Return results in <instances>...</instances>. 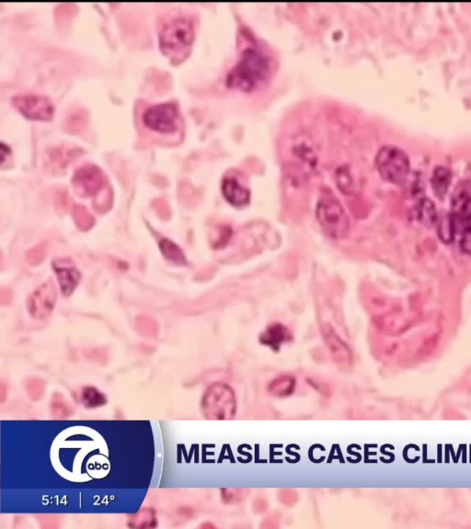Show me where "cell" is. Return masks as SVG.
<instances>
[{
	"mask_svg": "<svg viewBox=\"0 0 471 529\" xmlns=\"http://www.w3.org/2000/svg\"><path fill=\"white\" fill-rule=\"evenodd\" d=\"M268 58L259 49L246 48L240 54V60L229 72L226 83L229 88L249 92L254 90L269 76Z\"/></svg>",
	"mask_w": 471,
	"mask_h": 529,
	"instance_id": "obj_1",
	"label": "cell"
},
{
	"mask_svg": "<svg viewBox=\"0 0 471 529\" xmlns=\"http://www.w3.org/2000/svg\"><path fill=\"white\" fill-rule=\"evenodd\" d=\"M316 217L323 231L333 239H343L349 234L350 219L340 200L330 191H323L316 206Z\"/></svg>",
	"mask_w": 471,
	"mask_h": 529,
	"instance_id": "obj_2",
	"label": "cell"
},
{
	"mask_svg": "<svg viewBox=\"0 0 471 529\" xmlns=\"http://www.w3.org/2000/svg\"><path fill=\"white\" fill-rule=\"evenodd\" d=\"M194 40V25L191 19L178 17L166 22L160 34V50L169 56L188 53Z\"/></svg>",
	"mask_w": 471,
	"mask_h": 529,
	"instance_id": "obj_3",
	"label": "cell"
},
{
	"mask_svg": "<svg viewBox=\"0 0 471 529\" xmlns=\"http://www.w3.org/2000/svg\"><path fill=\"white\" fill-rule=\"evenodd\" d=\"M375 165L383 180L396 185L406 182L409 176V157L397 146H382L376 155Z\"/></svg>",
	"mask_w": 471,
	"mask_h": 529,
	"instance_id": "obj_4",
	"label": "cell"
},
{
	"mask_svg": "<svg viewBox=\"0 0 471 529\" xmlns=\"http://www.w3.org/2000/svg\"><path fill=\"white\" fill-rule=\"evenodd\" d=\"M202 410L206 418L231 420L235 413L233 390L225 384L213 385L203 395Z\"/></svg>",
	"mask_w": 471,
	"mask_h": 529,
	"instance_id": "obj_5",
	"label": "cell"
},
{
	"mask_svg": "<svg viewBox=\"0 0 471 529\" xmlns=\"http://www.w3.org/2000/svg\"><path fill=\"white\" fill-rule=\"evenodd\" d=\"M144 125L151 130L171 134L180 125V111L176 103L166 102L151 106L143 114Z\"/></svg>",
	"mask_w": 471,
	"mask_h": 529,
	"instance_id": "obj_6",
	"label": "cell"
},
{
	"mask_svg": "<svg viewBox=\"0 0 471 529\" xmlns=\"http://www.w3.org/2000/svg\"><path fill=\"white\" fill-rule=\"evenodd\" d=\"M14 107L27 119L50 120L54 116V108L50 99L44 95H18L13 99Z\"/></svg>",
	"mask_w": 471,
	"mask_h": 529,
	"instance_id": "obj_7",
	"label": "cell"
},
{
	"mask_svg": "<svg viewBox=\"0 0 471 529\" xmlns=\"http://www.w3.org/2000/svg\"><path fill=\"white\" fill-rule=\"evenodd\" d=\"M72 181L77 194L82 197H91L105 188L106 177L99 166L86 165L75 172Z\"/></svg>",
	"mask_w": 471,
	"mask_h": 529,
	"instance_id": "obj_8",
	"label": "cell"
},
{
	"mask_svg": "<svg viewBox=\"0 0 471 529\" xmlns=\"http://www.w3.org/2000/svg\"><path fill=\"white\" fill-rule=\"evenodd\" d=\"M56 297V286L53 281H47L40 286L29 299V313L36 319L47 317L53 312Z\"/></svg>",
	"mask_w": 471,
	"mask_h": 529,
	"instance_id": "obj_9",
	"label": "cell"
},
{
	"mask_svg": "<svg viewBox=\"0 0 471 529\" xmlns=\"http://www.w3.org/2000/svg\"><path fill=\"white\" fill-rule=\"evenodd\" d=\"M451 216L461 223L471 221L470 181L462 180L454 189L451 196Z\"/></svg>",
	"mask_w": 471,
	"mask_h": 529,
	"instance_id": "obj_10",
	"label": "cell"
},
{
	"mask_svg": "<svg viewBox=\"0 0 471 529\" xmlns=\"http://www.w3.org/2000/svg\"><path fill=\"white\" fill-rule=\"evenodd\" d=\"M60 287L64 296H70L79 283L82 275L70 258H57L53 262Z\"/></svg>",
	"mask_w": 471,
	"mask_h": 529,
	"instance_id": "obj_11",
	"label": "cell"
},
{
	"mask_svg": "<svg viewBox=\"0 0 471 529\" xmlns=\"http://www.w3.org/2000/svg\"><path fill=\"white\" fill-rule=\"evenodd\" d=\"M224 198L232 206L244 207L251 200V191L235 177H226L222 182Z\"/></svg>",
	"mask_w": 471,
	"mask_h": 529,
	"instance_id": "obj_12",
	"label": "cell"
},
{
	"mask_svg": "<svg viewBox=\"0 0 471 529\" xmlns=\"http://www.w3.org/2000/svg\"><path fill=\"white\" fill-rule=\"evenodd\" d=\"M323 333L324 340H325L327 347L330 349L333 358L339 363L347 364L352 361L351 350L347 347V345L341 340L340 336L337 335L330 326H323Z\"/></svg>",
	"mask_w": 471,
	"mask_h": 529,
	"instance_id": "obj_13",
	"label": "cell"
},
{
	"mask_svg": "<svg viewBox=\"0 0 471 529\" xmlns=\"http://www.w3.org/2000/svg\"><path fill=\"white\" fill-rule=\"evenodd\" d=\"M292 335L289 330L281 324H272L261 333L260 341L264 346L270 347L277 350L280 349L282 344L291 340Z\"/></svg>",
	"mask_w": 471,
	"mask_h": 529,
	"instance_id": "obj_14",
	"label": "cell"
},
{
	"mask_svg": "<svg viewBox=\"0 0 471 529\" xmlns=\"http://www.w3.org/2000/svg\"><path fill=\"white\" fill-rule=\"evenodd\" d=\"M451 178H452L451 171L445 166H438L433 171L431 183H432L433 192L439 198H444L446 196L449 189Z\"/></svg>",
	"mask_w": 471,
	"mask_h": 529,
	"instance_id": "obj_15",
	"label": "cell"
},
{
	"mask_svg": "<svg viewBox=\"0 0 471 529\" xmlns=\"http://www.w3.org/2000/svg\"><path fill=\"white\" fill-rule=\"evenodd\" d=\"M295 387V379L290 375H281L271 381L268 386V392L277 397L291 395Z\"/></svg>",
	"mask_w": 471,
	"mask_h": 529,
	"instance_id": "obj_16",
	"label": "cell"
},
{
	"mask_svg": "<svg viewBox=\"0 0 471 529\" xmlns=\"http://www.w3.org/2000/svg\"><path fill=\"white\" fill-rule=\"evenodd\" d=\"M157 526L156 512L151 508H143L128 519V527L134 528H154Z\"/></svg>",
	"mask_w": 471,
	"mask_h": 529,
	"instance_id": "obj_17",
	"label": "cell"
},
{
	"mask_svg": "<svg viewBox=\"0 0 471 529\" xmlns=\"http://www.w3.org/2000/svg\"><path fill=\"white\" fill-rule=\"evenodd\" d=\"M80 399H82L83 405L88 409L102 407L107 404V398H106L105 393L100 392L97 388L93 386L83 388Z\"/></svg>",
	"mask_w": 471,
	"mask_h": 529,
	"instance_id": "obj_18",
	"label": "cell"
},
{
	"mask_svg": "<svg viewBox=\"0 0 471 529\" xmlns=\"http://www.w3.org/2000/svg\"><path fill=\"white\" fill-rule=\"evenodd\" d=\"M160 247L167 260L178 264H186L185 255L176 244L169 239H163L160 241Z\"/></svg>",
	"mask_w": 471,
	"mask_h": 529,
	"instance_id": "obj_19",
	"label": "cell"
},
{
	"mask_svg": "<svg viewBox=\"0 0 471 529\" xmlns=\"http://www.w3.org/2000/svg\"><path fill=\"white\" fill-rule=\"evenodd\" d=\"M419 219L426 226H432L438 223V216L436 214L435 207L432 201L424 200L419 205Z\"/></svg>",
	"mask_w": 471,
	"mask_h": 529,
	"instance_id": "obj_20",
	"label": "cell"
},
{
	"mask_svg": "<svg viewBox=\"0 0 471 529\" xmlns=\"http://www.w3.org/2000/svg\"><path fill=\"white\" fill-rule=\"evenodd\" d=\"M72 411L64 397L59 393L54 395L51 401V415L56 419H65L70 416Z\"/></svg>",
	"mask_w": 471,
	"mask_h": 529,
	"instance_id": "obj_21",
	"label": "cell"
},
{
	"mask_svg": "<svg viewBox=\"0 0 471 529\" xmlns=\"http://www.w3.org/2000/svg\"><path fill=\"white\" fill-rule=\"evenodd\" d=\"M73 217L75 223H76L77 227H79L80 230H82V231H88V230L93 228L94 226V218L93 215L87 211V209H86L85 207L80 205L75 207Z\"/></svg>",
	"mask_w": 471,
	"mask_h": 529,
	"instance_id": "obj_22",
	"label": "cell"
},
{
	"mask_svg": "<svg viewBox=\"0 0 471 529\" xmlns=\"http://www.w3.org/2000/svg\"><path fill=\"white\" fill-rule=\"evenodd\" d=\"M336 182L339 189H341L343 194H350L353 192V180L351 173H350L349 168L346 166H341L336 172Z\"/></svg>",
	"mask_w": 471,
	"mask_h": 529,
	"instance_id": "obj_23",
	"label": "cell"
},
{
	"mask_svg": "<svg viewBox=\"0 0 471 529\" xmlns=\"http://www.w3.org/2000/svg\"><path fill=\"white\" fill-rule=\"evenodd\" d=\"M454 219L452 216H446L438 220V235L444 243L450 244L454 239Z\"/></svg>",
	"mask_w": 471,
	"mask_h": 529,
	"instance_id": "obj_24",
	"label": "cell"
},
{
	"mask_svg": "<svg viewBox=\"0 0 471 529\" xmlns=\"http://www.w3.org/2000/svg\"><path fill=\"white\" fill-rule=\"evenodd\" d=\"M45 384L44 381L37 378H31L26 382V390L28 395L33 401H38L45 393Z\"/></svg>",
	"mask_w": 471,
	"mask_h": 529,
	"instance_id": "obj_25",
	"label": "cell"
},
{
	"mask_svg": "<svg viewBox=\"0 0 471 529\" xmlns=\"http://www.w3.org/2000/svg\"><path fill=\"white\" fill-rule=\"evenodd\" d=\"M137 329L139 332L146 336H155L157 332V324L156 321L146 316H141L137 321Z\"/></svg>",
	"mask_w": 471,
	"mask_h": 529,
	"instance_id": "obj_26",
	"label": "cell"
},
{
	"mask_svg": "<svg viewBox=\"0 0 471 529\" xmlns=\"http://www.w3.org/2000/svg\"><path fill=\"white\" fill-rule=\"evenodd\" d=\"M45 255H47V246L45 244H40L39 246L28 251L25 258L31 266H37L45 260Z\"/></svg>",
	"mask_w": 471,
	"mask_h": 529,
	"instance_id": "obj_27",
	"label": "cell"
},
{
	"mask_svg": "<svg viewBox=\"0 0 471 529\" xmlns=\"http://www.w3.org/2000/svg\"><path fill=\"white\" fill-rule=\"evenodd\" d=\"M461 247L462 251L471 255V226L467 227L462 235Z\"/></svg>",
	"mask_w": 471,
	"mask_h": 529,
	"instance_id": "obj_28",
	"label": "cell"
},
{
	"mask_svg": "<svg viewBox=\"0 0 471 529\" xmlns=\"http://www.w3.org/2000/svg\"><path fill=\"white\" fill-rule=\"evenodd\" d=\"M10 153V149L8 145H6L4 143H1L0 145V158H1V163H4L6 157Z\"/></svg>",
	"mask_w": 471,
	"mask_h": 529,
	"instance_id": "obj_29",
	"label": "cell"
},
{
	"mask_svg": "<svg viewBox=\"0 0 471 529\" xmlns=\"http://www.w3.org/2000/svg\"><path fill=\"white\" fill-rule=\"evenodd\" d=\"M0 300L3 304L8 303L11 301L10 292L8 290H2L0 292Z\"/></svg>",
	"mask_w": 471,
	"mask_h": 529,
	"instance_id": "obj_30",
	"label": "cell"
}]
</instances>
